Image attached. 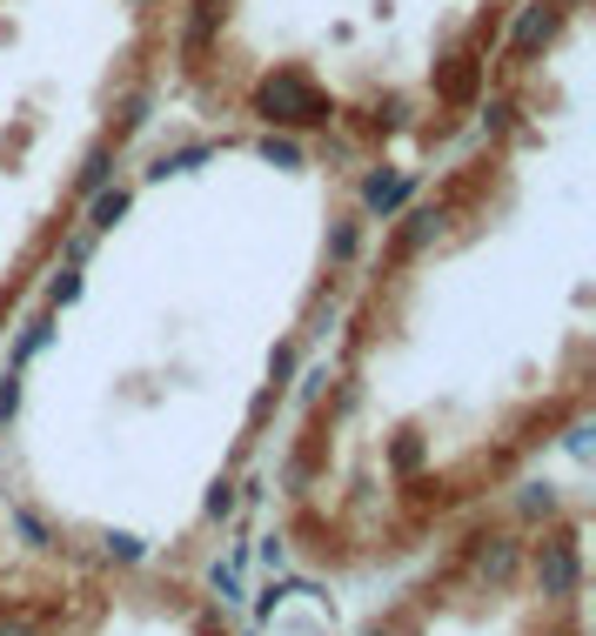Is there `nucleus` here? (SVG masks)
<instances>
[{
  "mask_svg": "<svg viewBox=\"0 0 596 636\" xmlns=\"http://www.w3.org/2000/svg\"><path fill=\"white\" fill-rule=\"evenodd\" d=\"M523 0H181L175 61L234 94L255 67H295L335 101L355 148L449 135L490 94L503 34Z\"/></svg>",
  "mask_w": 596,
  "mask_h": 636,
  "instance_id": "nucleus-1",
  "label": "nucleus"
},
{
  "mask_svg": "<svg viewBox=\"0 0 596 636\" xmlns=\"http://www.w3.org/2000/svg\"><path fill=\"white\" fill-rule=\"evenodd\" d=\"M530 576L543 589V603H576L583 589V530H549L536 549H530Z\"/></svg>",
  "mask_w": 596,
  "mask_h": 636,
  "instance_id": "nucleus-2",
  "label": "nucleus"
},
{
  "mask_svg": "<svg viewBox=\"0 0 596 636\" xmlns=\"http://www.w3.org/2000/svg\"><path fill=\"white\" fill-rule=\"evenodd\" d=\"M456 221V194H443V202H422V208H409L403 215V228H395V242H389V255L395 262H409V255H422L435 234H443Z\"/></svg>",
  "mask_w": 596,
  "mask_h": 636,
  "instance_id": "nucleus-3",
  "label": "nucleus"
},
{
  "mask_svg": "<svg viewBox=\"0 0 596 636\" xmlns=\"http://www.w3.org/2000/svg\"><path fill=\"white\" fill-rule=\"evenodd\" d=\"M416 188H422V168H409V175H382V168H369L363 181H355V202H363V215H395V208H409L416 202Z\"/></svg>",
  "mask_w": 596,
  "mask_h": 636,
  "instance_id": "nucleus-4",
  "label": "nucleus"
},
{
  "mask_svg": "<svg viewBox=\"0 0 596 636\" xmlns=\"http://www.w3.org/2000/svg\"><path fill=\"white\" fill-rule=\"evenodd\" d=\"M469 563L483 583H509L516 570H523V543L516 536H469Z\"/></svg>",
  "mask_w": 596,
  "mask_h": 636,
  "instance_id": "nucleus-5",
  "label": "nucleus"
},
{
  "mask_svg": "<svg viewBox=\"0 0 596 636\" xmlns=\"http://www.w3.org/2000/svg\"><path fill=\"white\" fill-rule=\"evenodd\" d=\"M114 168H122V148H114L107 135H94V141H88V154H81V175H74V202L101 194V188L114 181Z\"/></svg>",
  "mask_w": 596,
  "mask_h": 636,
  "instance_id": "nucleus-6",
  "label": "nucleus"
},
{
  "mask_svg": "<svg viewBox=\"0 0 596 636\" xmlns=\"http://www.w3.org/2000/svg\"><path fill=\"white\" fill-rule=\"evenodd\" d=\"M215 154H221V141H188V148L162 154V162H148V168H141V181H168V175H188V168L215 162Z\"/></svg>",
  "mask_w": 596,
  "mask_h": 636,
  "instance_id": "nucleus-7",
  "label": "nucleus"
},
{
  "mask_svg": "<svg viewBox=\"0 0 596 636\" xmlns=\"http://www.w3.org/2000/svg\"><path fill=\"white\" fill-rule=\"evenodd\" d=\"M255 154H262L268 168H302V162H308L302 135H282V128H262V135H255Z\"/></svg>",
  "mask_w": 596,
  "mask_h": 636,
  "instance_id": "nucleus-8",
  "label": "nucleus"
},
{
  "mask_svg": "<svg viewBox=\"0 0 596 636\" xmlns=\"http://www.w3.org/2000/svg\"><path fill=\"white\" fill-rule=\"evenodd\" d=\"M128 202H135V188H114V181H107L101 194H88V228H94V234L114 228V221L128 215Z\"/></svg>",
  "mask_w": 596,
  "mask_h": 636,
  "instance_id": "nucleus-9",
  "label": "nucleus"
},
{
  "mask_svg": "<svg viewBox=\"0 0 596 636\" xmlns=\"http://www.w3.org/2000/svg\"><path fill=\"white\" fill-rule=\"evenodd\" d=\"M355 255H363V215H342V221L329 228V262H335V268H348Z\"/></svg>",
  "mask_w": 596,
  "mask_h": 636,
  "instance_id": "nucleus-10",
  "label": "nucleus"
},
{
  "mask_svg": "<svg viewBox=\"0 0 596 636\" xmlns=\"http://www.w3.org/2000/svg\"><path fill=\"white\" fill-rule=\"evenodd\" d=\"M516 509H523L530 523H549V516L563 509V496H556V483H523V496H516Z\"/></svg>",
  "mask_w": 596,
  "mask_h": 636,
  "instance_id": "nucleus-11",
  "label": "nucleus"
},
{
  "mask_svg": "<svg viewBox=\"0 0 596 636\" xmlns=\"http://www.w3.org/2000/svg\"><path fill=\"white\" fill-rule=\"evenodd\" d=\"M48 342H54V322H48V315H34V322L21 329V342H14V362H8V369H27V362H34V355H41Z\"/></svg>",
  "mask_w": 596,
  "mask_h": 636,
  "instance_id": "nucleus-12",
  "label": "nucleus"
},
{
  "mask_svg": "<svg viewBox=\"0 0 596 636\" xmlns=\"http://www.w3.org/2000/svg\"><path fill=\"white\" fill-rule=\"evenodd\" d=\"M101 556L107 563H148V543L141 536H101Z\"/></svg>",
  "mask_w": 596,
  "mask_h": 636,
  "instance_id": "nucleus-13",
  "label": "nucleus"
},
{
  "mask_svg": "<svg viewBox=\"0 0 596 636\" xmlns=\"http://www.w3.org/2000/svg\"><path fill=\"white\" fill-rule=\"evenodd\" d=\"M234 503H242V496H234V483H215V489H208V503H202V516H208V523H228Z\"/></svg>",
  "mask_w": 596,
  "mask_h": 636,
  "instance_id": "nucleus-14",
  "label": "nucleus"
},
{
  "mask_svg": "<svg viewBox=\"0 0 596 636\" xmlns=\"http://www.w3.org/2000/svg\"><path fill=\"white\" fill-rule=\"evenodd\" d=\"M14 530H21V536H27L34 549H48V543H54V536H48V523H41V516H34L27 503H14Z\"/></svg>",
  "mask_w": 596,
  "mask_h": 636,
  "instance_id": "nucleus-15",
  "label": "nucleus"
},
{
  "mask_svg": "<svg viewBox=\"0 0 596 636\" xmlns=\"http://www.w3.org/2000/svg\"><path fill=\"white\" fill-rule=\"evenodd\" d=\"M389 469H395V475H416V469H422V443H416V435H403V443L389 449Z\"/></svg>",
  "mask_w": 596,
  "mask_h": 636,
  "instance_id": "nucleus-16",
  "label": "nucleus"
},
{
  "mask_svg": "<svg viewBox=\"0 0 596 636\" xmlns=\"http://www.w3.org/2000/svg\"><path fill=\"white\" fill-rule=\"evenodd\" d=\"M74 295H81V268H61L54 282H48V302H54V308H67Z\"/></svg>",
  "mask_w": 596,
  "mask_h": 636,
  "instance_id": "nucleus-17",
  "label": "nucleus"
},
{
  "mask_svg": "<svg viewBox=\"0 0 596 636\" xmlns=\"http://www.w3.org/2000/svg\"><path fill=\"white\" fill-rule=\"evenodd\" d=\"M208 589L221 596V603H234V596H242V576H234V563H215V570H208Z\"/></svg>",
  "mask_w": 596,
  "mask_h": 636,
  "instance_id": "nucleus-18",
  "label": "nucleus"
},
{
  "mask_svg": "<svg viewBox=\"0 0 596 636\" xmlns=\"http://www.w3.org/2000/svg\"><path fill=\"white\" fill-rule=\"evenodd\" d=\"M14 409H21V369L0 376V422H14Z\"/></svg>",
  "mask_w": 596,
  "mask_h": 636,
  "instance_id": "nucleus-19",
  "label": "nucleus"
},
{
  "mask_svg": "<svg viewBox=\"0 0 596 636\" xmlns=\"http://www.w3.org/2000/svg\"><path fill=\"white\" fill-rule=\"evenodd\" d=\"M363 636H416V623L409 616H389V623H369Z\"/></svg>",
  "mask_w": 596,
  "mask_h": 636,
  "instance_id": "nucleus-20",
  "label": "nucleus"
},
{
  "mask_svg": "<svg viewBox=\"0 0 596 636\" xmlns=\"http://www.w3.org/2000/svg\"><path fill=\"white\" fill-rule=\"evenodd\" d=\"M322 389H329V369H322V362H315V369L302 376V403H315V395H322Z\"/></svg>",
  "mask_w": 596,
  "mask_h": 636,
  "instance_id": "nucleus-21",
  "label": "nucleus"
},
{
  "mask_svg": "<svg viewBox=\"0 0 596 636\" xmlns=\"http://www.w3.org/2000/svg\"><path fill=\"white\" fill-rule=\"evenodd\" d=\"M563 443H570L576 456H589V422H570V435H563Z\"/></svg>",
  "mask_w": 596,
  "mask_h": 636,
  "instance_id": "nucleus-22",
  "label": "nucleus"
},
{
  "mask_svg": "<svg viewBox=\"0 0 596 636\" xmlns=\"http://www.w3.org/2000/svg\"><path fill=\"white\" fill-rule=\"evenodd\" d=\"M0 636H41V629H34L27 616H0Z\"/></svg>",
  "mask_w": 596,
  "mask_h": 636,
  "instance_id": "nucleus-23",
  "label": "nucleus"
},
{
  "mask_svg": "<svg viewBox=\"0 0 596 636\" xmlns=\"http://www.w3.org/2000/svg\"><path fill=\"white\" fill-rule=\"evenodd\" d=\"M556 636H576V629H556Z\"/></svg>",
  "mask_w": 596,
  "mask_h": 636,
  "instance_id": "nucleus-24",
  "label": "nucleus"
},
{
  "mask_svg": "<svg viewBox=\"0 0 596 636\" xmlns=\"http://www.w3.org/2000/svg\"><path fill=\"white\" fill-rule=\"evenodd\" d=\"M0 315H8V302H0Z\"/></svg>",
  "mask_w": 596,
  "mask_h": 636,
  "instance_id": "nucleus-25",
  "label": "nucleus"
}]
</instances>
